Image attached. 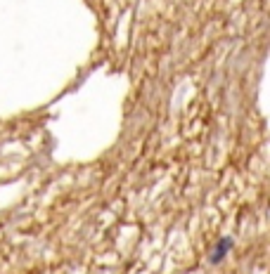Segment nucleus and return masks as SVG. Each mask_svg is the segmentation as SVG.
<instances>
[{
  "mask_svg": "<svg viewBox=\"0 0 270 274\" xmlns=\"http://www.w3.org/2000/svg\"><path fill=\"white\" fill-rule=\"evenodd\" d=\"M232 246H235V239H232V236H223V239L216 244L214 253L208 255V260L214 262V265H221V262L225 260V255L232 251Z\"/></svg>",
  "mask_w": 270,
  "mask_h": 274,
  "instance_id": "f257e3e1",
  "label": "nucleus"
}]
</instances>
